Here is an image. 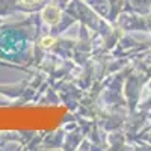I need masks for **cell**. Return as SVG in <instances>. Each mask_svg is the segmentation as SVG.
Instances as JSON below:
<instances>
[{
	"label": "cell",
	"mask_w": 151,
	"mask_h": 151,
	"mask_svg": "<svg viewBox=\"0 0 151 151\" xmlns=\"http://www.w3.org/2000/svg\"><path fill=\"white\" fill-rule=\"evenodd\" d=\"M44 47H48V45H52V44H55V40L53 38H44L42 40V42H41Z\"/></svg>",
	"instance_id": "1"
},
{
	"label": "cell",
	"mask_w": 151,
	"mask_h": 151,
	"mask_svg": "<svg viewBox=\"0 0 151 151\" xmlns=\"http://www.w3.org/2000/svg\"><path fill=\"white\" fill-rule=\"evenodd\" d=\"M40 0H21V3L23 5H26V6H33V5H36Z\"/></svg>",
	"instance_id": "2"
}]
</instances>
